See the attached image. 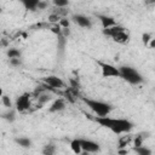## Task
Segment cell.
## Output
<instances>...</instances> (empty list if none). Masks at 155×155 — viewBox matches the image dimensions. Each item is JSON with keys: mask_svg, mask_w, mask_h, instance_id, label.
<instances>
[{"mask_svg": "<svg viewBox=\"0 0 155 155\" xmlns=\"http://www.w3.org/2000/svg\"><path fill=\"white\" fill-rule=\"evenodd\" d=\"M94 121L99 124L102 127L110 130L111 132L116 134L128 133L133 128V124L127 119H115L109 116H97L94 117Z\"/></svg>", "mask_w": 155, "mask_h": 155, "instance_id": "6da1fadb", "label": "cell"}, {"mask_svg": "<svg viewBox=\"0 0 155 155\" xmlns=\"http://www.w3.org/2000/svg\"><path fill=\"white\" fill-rule=\"evenodd\" d=\"M102 33L107 36H110L117 44H127L130 41V33L122 25H119V24H116L111 28L103 29Z\"/></svg>", "mask_w": 155, "mask_h": 155, "instance_id": "7a4b0ae2", "label": "cell"}, {"mask_svg": "<svg viewBox=\"0 0 155 155\" xmlns=\"http://www.w3.org/2000/svg\"><path fill=\"white\" fill-rule=\"evenodd\" d=\"M81 99L92 111H94L97 114V116H108L110 114V111L113 110V107L109 103L97 101V99L86 98V97H81Z\"/></svg>", "mask_w": 155, "mask_h": 155, "instance_id": "3957f363", "label": "cell"}, {"mask_svg": "<svg viewBox=\"0 0 155 155\" xmlns=\"http://www.w3.org/2000/svg\"><path fill=\"white\" fill-rule=\"evenodd\" d=\"M119 71H120V78L131 85H138L143 82V76L132 67H128V65L119 67Z\"/></svg>", "mask_w": 155, "mask_h": 155, "instance_id": "277c9868", "label": "cell"}, {"mask_svg": "<svg viewBox=\"0 0 155 155\" xmlns=\"http://www.w3.org/2000/svg\"><path fill=\"white\" fill-rule=\"evenodd\" d=\"M98 64L102 69V76L103 78H120L119 68L114 67L113 64L103 63V62H98Z\"/></svg>", "mask_w": 155, "mask_h": 155, "instance_id": "5b68a950", "label": "cell"}, {"mask_svg": "<svg viewBox=\"0 0 155 155\" xmlns=\"http://www.w3.org/2000/svg\"><path fill=\"white\" fill-rule=\"evenodd\" d=\"M30 96H31L30 93L24 92V93H22L21 96L17 97L16 103H15L17 111L23 113V111H25L27 109H29V107H30Z\"/></svg>", "mask_w": 155, "mask_h": 155, "instance_id": "8992f818", "label": "cell"}, {"mask_svg": "<svg viewBox=\"0 0 155 155\" xmlns=\"http://www.w3.org/2000/svg\"><path fill=\"white\" fill-rule=\"evenodd\" d=\"M80 139V144H81V148L84 151H88V153H97L99 151V144L94 140H91V139H82V138H79Z\"/></svg>", "mask_w": 155, "mask_h": 155, "instance_id": "52a82bcc", "label": "cell"}, {"mask_svg": "<svg viewBox=\"0 0 155 155\" xmlns=\"http://www.w3.org/2000/svg\"><path fill=\"white\" fill-rule=\"evenodd\" d=\"M42 81H44L45 84H47L48 86H51V87L56 88V90H59V88L64 87V85H65V84H64V81H63L61 78L56 76V75L46 76V78H44V79H42Z\"/></svg>", "mask_w": 155, "mask_h": 155, "instance_id": "ba28073f", "label": "cell"}, {"mask_svg": "<svg viewBox=\"0 0 155 155\" xmlns=\"http://www.w3.org/2000/svg\"><path fill=\"white\" fill-rule=\"evenodd\" d=\"M71 19H73L74 23H76L78 25H80V27H82V28L90 29V28L92 27L91 19H90L88 17L84 16V15H74V16L71 17Z\"/></svg>", "mask_w": 155, "mask_h": 155, "instance_id": "9c48e42d", "label": "cell"}, {"mask_svg": "<svg viewBox=\"0 0 155 155\" xmlns=\"http://www.w3.org/2000/svg\"><path fill=\"white\" fill-rule=\"evenodd\" d=\"M65 109V101L64 98H57L52 102V104L48 108V113H58Z\"/></svg>", "mask_w": 155, "mask_h": 155, "instance_id": "30bf717a", "label": "cell"}, {"mask_svg": "<svg viewBox=\"0 0 155 155\" xmlns=\"http://www.w3.org/2000/svg\"><path fill=\"white\" fill-rule=\"evenodd\" d=\"M97 18L101 21V24H102L103 29L111 28V27L116 25L115 19L113 17H110V16H107V15H97Z\"/></svg>", "mask_w": 155, "mask_h": 155, "instance_id": "8fae6325", "label": "cell"}, {"mask_svg": "<svg viewBox=\"0 0 155 155\" xmlns=\"http://www.w3.org/2000/svg\"><path fill=\"white\" fill-rule=\"evenodd\" d=\"M148 137H149V132H139V133H137L134 136V138H133V145H134V148L142 147L144 139H147Z\"/></svg>", "mask_w": 155, "mask_h": 155, "instance_id": "7c38bea8", "label": "cell"}, {"mask_svg": "<svg viewBox=\"0 0 155 155\" xmlns=\"http://www.w3.org/2000/svg\"><path fill=\"white\" fill-rule=\"evenodd\" d=\"M15 143H16L17 145L22 147V148H25V149L30 148L31 144H33V143H31V139L28 138V137H17V138H15Z\"/></svg>", "mask_w": 155, "mask_h": 155, "instance_id": "4fadbf2b", "label": "cell"}, {"mask_svg": "<svg viewBox=\"0 0 155 155\" xmlns=\"http://www.w3.org/2000/svg\"><path fill=\"white\" fill-rule=\"evenodd\" d=\"M39 1L40 0H22V4L25 7V10H28V11H36Z\"/></svg>", "mask_w": 155, "mask_h": 155, "instance_id": "5bb4252c", "label": "cell"}, {"mask_svg": "<svg viewBox=\"0 0 155 155\" xmlns=\"http://www.w3.org/2000/svg\"><path fill=\"white\" fill-rule=\"evenodd\" d=\"M70 148H71L73 153L76 154V155H80L82 153V148H81V144H80V139L79 138H75V139H73L70 142Z\"/></svg>", "mask_w": 155, "mask_h": 155, "instance_id": "9a60e30c", "label": "cell"}, {"mask_svg": "<svg viewBox=\"0 0 155 155\" xmlns=\"http://www.w3.org/2000/svg\"><path fill=\"white\" fill-rule=\"evenodd\" d=\"M51 99H52V96L50 93H47V92L42 93L41 96L38 97V108H42V105L46 104L47 102H50Z\"/></svg>", "mask_w": 155, "mask_h": 155, "instance_id": "2e32d148", "label": "cell"}, {"mask_svg": "<svg viewBox=\"0 0 155 155\" xmlns=\"http://www.w3.org/2000/svg\"><path fill=\"white\" fill-rule=\"evenodd\" d=\"M41 153H42V155H54V153H56V145L52 144V143H48V144L44 145Z\"/></svg>", "mask_w": 155, "mask_h": 155, "instance_id": "e0dca14e", "label": "cell"}, {"mask_svg": "<svg viewBox=\"0 0 155 155\" xmlns=\"http://www.w3.org/2000/svg\"><path fill=\"white\" fill-rule=\"evenodd\" d=\"M2 119L6 120L7 122H13L16 120V111L13 109H8L6 113L2 114Z\"/></svg>", "mask_w": 155, "mask_h": 155, "instance_id": "ac0fdd59", "label": "cell"}, {"mask_svg": "<svg viewBox=\"0 0 155 155\" xmlns=\"http://www.w3.org/2000/svg\"><path fill=\"white\" fill-rule=\"evenodd\" d=\"M6 54H7L8 59H12V58H21L22 52H21V50H18V48H8L7 52H6Z\"/></svg>", "mask_w": 155, "mask_h": 155, "instance_id": "d6986e66", "label": "cell"}, {"mask_svg": "<svg viewBox=\"0 0 155 155\" xmlns=\"http://www.w3.org/2000/svg\"><path fill=\"white\" fill-rule=\"evenodd\" d=\"M133 150H134V153H136L137 155H151V150H150L149 148L144 147V145L133 148Z\"/></svg>", "mask_w": 155, "mask_h": 155, "instance_id": "ffe728a7", "label": "cell"}, {"mask_svg": "<svg viewBox=\"0 0 155 155\" xmlns=\"http://www.w3.org/2000/svg\"><path fill=\"white\" fill-rule=\"evenodd\" d=\"M131 139H132L131 136H122V137L119 139V149L126 148V145H128V143L131 142Z\"/></svg>", "mask_w": 155, "mask_h": 155, "instance_id": "44dd1931", "label": "cell"}, {"mask_svg": "<svg viewBox=\"0 0 155 155\" xmlns=\"http://www.w3.org/2000/svg\"><path fill=\"white\" fill-rule=\"evenodd\" d=\"M1 103L4 104V107H6V108H8V109L12 108V102H11L10 97L6 96V94H2V96H1Z\"/></svg>", "mask_w": 155, "mask_h": 155, "instance_id": "7402d4cb", "label": "cell"}, {"mask_svg": "<svg viewBox=\"0 0 155 155\" xmlns=\"http://www.w3.org/2000/svg\"><path fill=\"white\" fill-rule=\"evenodd\" d=\"M142 41L145 46H149V42L151 41V35L149 33H143L142 34Z\"/></svg>", "mask_w": 155, "mask_h": 155, "instance_id": "603a6c76", "label": "cell"}, {"mask_svg": "<svg viewBox=\"0 0 155 155\" xmlns=\"http://www.w3.org/2000/svg\"><path fill=\"white\" fill-rule=\"evenodd\" d=\"M53 4H54L58 8H64L65 6H68V5H69V2H68L67 0H54V1H53Z\"/></svg>", "mask_w": 155, "mask_h": 155, "instance_id": "cb8c5ba5", "label": "cell"}, {"mask_svg": "<svg viewBox=\"0 0 155 155\" xmlns=\"http://www.w3.org/2000/svg\"><path fill=\"white\" fill-rule=\"evenodd\" d=\"M61 19H62V18H61L58 15H56V13H52V15L48 17V21L52 22V23H59Z\"/></svg>", "mask_w": 155, "mask_h": 155, "instance_id": "d4e9b609", "label": "cell"}, {"mask_svg": "<svg viewBox=\"0 0 155 155\" xmlns=\"http://www.w3.org/2000/svg\"><path fill=\"white\" fill-rule=\"evenodd\" d=\"M10 64L12 67H19L22 64V61H21V58H12V59H10Z\"/></svg>", "mask_w": 155, "mask_h": 155, "instance_id": "484cf974", "label": "cell"}, {"mask_svg": "<svg viewBox=\"0 0 155 155\" xmlns=\"http://www.w3.org/2000/svg\"><path fill=\"white\" fill-rule=\"evenodd\" d=\"M47 7H48V2H47V1H42V0L39 1L38 10H45V8H47Z\"/></svg>", "mask_w": 155, "mask_h": 155, "instance_id": "4316f807", "label": "cell"}, {"mask_svg": "<svg viewBox=\"0 0 155 155\" xmlns=\"http://www.w3.org/2000/svg\"><path fill=\"white\" fill-rule=\"evenodd\" d=\"M59 25H61V28H69V21L64 17V18H62V19H61Z\"/></svg>", "mask_w": 155, "mask_h": 155, "instance_id": "83f0119b", "label": "cell"}, {"mask_svg": "<svg viewBox=\"0 0 155 155\" xmlns=\"http://www.w3.org/2000/svg\"><path fill=\"white\" fill-rule=\"evenodd\" d=\"M69 34H70V30H69V28H62V35H63L64 38L69 36Z\"/></svg>", "mask_w": 155, "mask_h": 155, "instance_id": "f1b7e54d", "label": "cell"}, {"mask_svg": "<svg viewBox=\"0 0 155 155\" xmlns=\"http://www.w3.org/2000/svg\"><path fill=\"white\" fill-rule=\"evenodd\" d=\"M127 150L126 149H119V155H127Z\"/></svg>", "mask_w": 155, "mask_h": 155, "instance_id": "f546056e", "label": "cell"}, {"mask_svg": "<svg viewBox=\"0 0 155 155\" xmlns=\"http://www.w3.org/2000/svg\"><path fill=\"white\" fill-rule=\"evenodd\" d=\"M149 47L150 48H155V39H151V41L149 42Z\"/></svg>", "mask_w": 155, "mask_h": 155, "instance_id": "4dcf8cb0", "label": "cell"}, {"mask_svg": "<svg viewBox=\"0 0 155 155\" xmlns=\"http://www.w3.org/2000/svg\"><path fill=\"white\" fill-rule=\"evenodd\" d=\"M90 154H91V153H88V151H84V150H82V153H81L80 155H90Z\"/></svg>", "mask_w": 155, "mask_h": 155, "instance_id": "1f68e13d", "label": "cell"}]
</instances>
